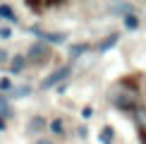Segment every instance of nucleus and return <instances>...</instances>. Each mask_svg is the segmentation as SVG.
I'll return each mask as SVG.
<instances>
[{
  "label": "nucleus",
  "instance_id": "obj_24",
  "mask_svg": "<svg viewBox=\"0 0 146 144\" xmlns=\"http://www.w3.org/2000/svg\"><path fill=\"white\" fill-rule=\"evenodd\" d=\"M141 142H144V144H146V135H141Z\"/></svg>",
  "mask_w": 146,
  "mask_h": 144
},
{
  "label": "nucleus",
  "instance_id": "obj_22",
  "mask_svg": "<svg viewBox=\"0 0 146 144\" xmlns=\"http://www.w3.org/2000/svg\"><path fill=\"white\" fill-rule=\"evenodd\" d=\"M36 144H55V142H53V139H46V137H41V139L36 142Z\"/></svg>",
  "mask_w": 146,
  "mask_h": 144
},
{
  "label": "nucleus",
  "instance_id": "obj_21",
  "mask_svg": "<svg viewBox=\"0 0 146 144\" xmlns=\"http://www.w3.org/2000/svg\"><path fill=\"white\" fill-rule=\"evenodd\" d=\"M86 135H89V127H79V137L82 139H86Z\"/></svg>",
  "mask_w": 146,
  "mask_h": 144
},
{
  "label": "nucleus",
  "instance_id": "obj_13",
  "mask_svg": "<svg viewBox=\"0 0 146 144\" xmlns=\"http://www.w3.org/2000/svg\"><path fill=\"white\" fill-rule=\"evenodd\" d=\"M12 115V108H10V103H7V96L5 94H0V118H10Z\"/></svg>",
  "mask_w": 146,
  "mask_h": 144
},
{
  "label": "nucleus",
  "instance_id": "obj_19",
  "mask_svg": "<svg viewBox=\"0 0 146 144\" xmlns=\"http://www.w3.org/2000/svg\"><path fill=\"white\" fill-rule=\"evenodd\" d=\"M82 115H84V118H91V115H94V108H91V106H86V108L82 111Z\"/></svg>",
  "mask_w": 146,
  "mask_h": 144
},
{
  "label": "nucleus",
  "instance_id": "obj_5",
  "mask_svg": "<svg viewBox=\"0 0 146 144\" xmlns=\"http://www.w3.org/2000/svg\"><path fill=\"white\" fill-rule=\"evenodd\" d=\"M108 10H110L113 15H120V17L125 19L127 15L134 12V5H132V3H110V5H108Z\"/></svg>",
  "mask_w": 146,
  "mask_h": 144
},
{
  "label": "nucleus",
  "instance_id": "obj_9",
  "mask_svg": "<svg viewBox=\"0 0 146 144\" xmlns=\"http://www.w3.org/2000/svg\"><path fill=\"white\" fill-rule=\"evenodd\" d=\"M134 118H137V127L141 130V135H146V108L144 106L134 108Z\"/></svg>",
  "mask_w": 146,
  "mask_h": 144
},
{
  "label": "nucleus",
  "instance_id": "obj_7",
  "mask_svg": "<svg viewBox=\"0 0 146 144\" xmlns=\"http://www.w3.org/2000/svg\"><path fill=\"white\" fill-rule=\"evenodd\" d=\"M46 127H48V123H46L43 115H34V118L27 123V130L31 132V135H36V132H41V130H46Z\"/></svg>",
  "mask_w": 146,
  "mask_h": 144
},
{
  "label": "nucleus",
  "instance_id": "obj_11",
  "mask_svg": "<svg viewBox=\"0 0 146 144\" xmlns=\"http://www.w3.org/2000/svg\"><path fill=\"white\" fill-rule=\"evenodd\" d=\"M24 65H27V58H24V55H15L10 60V72H12V75H19V72L24 70Z\"/></svg>",
  "mask_w": 146,
  "mask_h": 144
},
{
  "label": "nucleus",
  "instance_id": "obj_15",
  "mask_svg": "<svg viewBox=\"0 0 146 144\" xmlns=\"http://www.w3.org/2000/svg\"><path fill=\"white\" fill-rule=\"evenodd\" d=\"M125 29H139V15L132 12V15L125 17Z\"/></svg>",
  "mask_w": 146,
  "mask_h": 144
},
{
  "label": "nucleus",
  "instance_id": "obj_3",
  "mask_svg": "<svg viewBox=\"0 0 146 144\" xmlns=\"http://www.w3.org/2000/svg\"><path fill=\"white\" fill-rule=\"evenodd\" d=\"M70 77V67H60V70H55V72H50V75L46 77L43 82H41V89H50V87H58L60 82L65 84V79Z\"/></svg>",
  "mask_w": 146,
  "mask_h": 144
},
{
  "label": "nucleus",
  "instance_id": "obj_2",
  "mask_svg": "<svg viewBox=\"0 0 146 144\" xmlns=\"http://www.w3.org/2000/svg\"><path fill=\"white\" fill-rule=\"evenodd\" d=\"M27 63H34V65H43L50 60V48H48L46 43H34V46H29V53L27 55Z\"/></svg>",
  "mask_w": 146,
  "mask_h": 144
},
{
  "label": "nucleus",
  "instance_id": "obj_6",
  "mask_svg": "<svg viewBox=\"0 0 146 144\" xmlns=\"http://www.w3.org/2000/svg\"><path fill=\"white\" fill-rule=\"evenodd\" d=\"M117 41H120V34L113 31V34H108L103 41H98V46H96V48H98V53H106V51H110V48L117 43Z\"/></svg>",
  "mask_w": 146,
  "mask_h": 144
},
{
  "label": "nucleus",
  "instance_id": "obj_18",
  "mask_svg": "<svg viewBox=\"0 0 146 144\" xmlns=\"http://www.w3.org/2000/svg\"><path fill=\"white\" fill-rule=\"evenodd\" d=\"M0 39H3V41L12 39V29H10V27H0Z\"/></svg>",
  "mask_w": 146,
  "mask_h": 144
},
{
  "label": "nucleus",
  "instance_id": "obj_16",
  "mask_svg": "<svg viewBox=\"0 0 146 144\" xmlns=\"http://www.w3.org/2000/svg\"><path fill=\"white\" fill-rule=\"evenodd\" d=\"M48 127H50L53 135H65V125H62V120H60V118L50 120V125H48Z\"/></svg>",
  "mask_w": 146,
  "mask_h": 144
},
{
  "label": "nucleus",
  "instance_id": "obj_12",
  "mask_svg": "<svg viewBox=\"0 0 146 144\" xmlns=\"http://www.w3.org/2000/svg\"><path fill=\"white\" fill-rule=\"evenodd\" d=\"M0 19H7L10 24H17V15H15V10L10 7V5H0Z\"/></svg>",
  "mask_w": 146,
  "mask_h": 144
},
{
  "label": "nucleus",
  "instance_id": "obj_20",
  "mask_svg": "<svg viewBox=\"0 0 146 144\" xmlns=\"http://www.w3.org/2000/svg\"><path fill=\"white\" fill-rule=\"evenodd\" d=\"M5 63H7V51L0 48V65H5Z\"/></svg>",
  "mask_w": 146,
  "mask_h": 144
},
{
  "label": "nucleus",
  "instance_id": "obj_17",
  "mask_svg": "<svg viewBox=\"0 0 146 144\" xmlns=\"http://www.w3.org/2000/svg\"><path fill=\"white\" fill-rule=\"evenodd\" d=\"M3 91H12V82L7 79V77H3V79H0V94H3Z\"/></svg>",
  "mask_w": 146,
  "mask_h": 144
},
{
  "label": "nucleus",
  "instance_id": "obj_14",
  "mask_svg": "<svg viewBox=\"0 0 146 144\" xmlns=\"http://www.w3.org/2000/svg\"><path fill=\"white\" fill-rule=\"evenodd\" d=\"M86 51H89V43H74V46H70V58H79Z\"/></svg>",
  "mask_w": 146,
  "mask_h": 144
},
{
  "label": "nucleus",
  "instance_id": "obj_1",
  "mask_svg": "<svg viewBox=\"0 0 146 144\" xmlns=\"http://www.w3.org/2000/svg\"><path fill=\"white\" fill-rule=\"evenodd\" d=\"M108 99L120 111H134L139 106V87L134 79H120L108 89Z\"/></svg>",
  "mask_w": 146,
  "mask_h": 144
},
{
  "label": "nucleus",
  "instance_id": "obj_4",
  "mask_svg": "<svg viewBox=\"0 0 146 144\" xmlns=\"http://www.w3.org/2000/svg\"><path fill=\"white\" fill-rule=\"evenodd\" d=\"M31 31L41 39V43L46 41V43H55L58 46V43H65V41H67V34H60V31H41L38 27H34Z\"/></svg>",
  "mask_w": 146,
  "mask_h": 144
},
{
  "label": "nucleus",
  "instance_id": "obj_8",
  "mask_svg": "<svg viewBox=\"0 0 146 144\" xmlns=\"http://www.w3.org/2000/svg\"><path fill=\"white\" fill-rule=\"evenodd\" d=\"M29 94H31V87L29 84H19V87H12V91L7 96L10 99H27Z\"/></svg>",
  "mask_w": 146,
  "mask_h": 144
},
{
  "label": "nucleus",
  "instance_id": "obj_23",
  "mask_svg": "<svg viewBox=\"0 0 146 144\" xmlns=\"http://www.w3.org/2000/svg\"><path fill=\"white\" fill-rule=\"evenodd\" d=\"M0 132H5V120L0 118Z\"/></svg>",
  "mask_w": 146,
  "mask_h": 144
},
{
  "label": "nucleus",
  "instance_id": "obj_10",
  "mask_svg": "<svg viewBox=\"0 0 146 144\" xmlns=\"http://www.w3.org/2000/svg\"><path fill=\"white\" fill-rule=\"evenodd\" d=\"M113 139H115V130L110 127V125L101 127V132H98V142H101V144H113Z\"/></svg>",
  "mask_w": 146,
  "mask_h": 144
}]
</instances>
